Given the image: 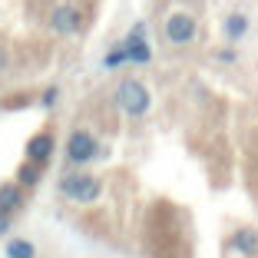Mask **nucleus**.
<instances>
[{
    "label": "nucleus",
    "mask_w": 258,
    "mask_h": 258,
    "mask_svg": "<svg viewBox=\"0 0 258 258\" xmlns=\"http://www.w3.org/2000/svg\"><path fill=\"white\" fill-rule=\"evenodd\" d=\"M4 255L7 258H37V248H33V242H27V238H10Z\"/></svg>",
    "instance_id": "11"
},
{
    "label": "nucleus",
    "mask_w": 258,
    "mask_h": 258,
    "mask_svg": "<svg viewBox=\"0 0 258 258\" xmlns=\"http://www.w3.org/2000/svg\"><path fill=\"white\" fill-rule=\"evenodd\" d=\"M245 30H248V20H245V14H232V17L225 20V33H228L232 40H238Z\"/></svg>",
    "instance_id": "12"
},
{
    "label": "nucleus",
    "mask_w": 258,
    "mask_h": 258,
    "mask_svg": "<svg viewBox=\"0 0 258 258\" xmlns=\"http://www.w3.org/2000/svg\"><path fill=\"white\" fill-rule=\"evenodd\" d=\"M122 63H126V50H122V43H119V46H113V50L106 53L103 67H106V70H116V67H122Z\"/></svg>",
    "instance_id": "13"
},
{
    "label": "nucleus",
    "mask_w": 258,
    "mask_h": 258,
    "mask_svg": "<svg viewBox=\"0 0 258 258\" xmlns=\"http://www.w3.org/2000/svg\"><path fill=\"white\" fill-rule=\"evenodd\" d=\"M53 149H56V139H53V133H37V136H30L27 139V159L30 162H37V166H46V162L53 159Z\"/></svg>",
    "instance_id": "6"
},
{
    "label": "nucleus",
    "mask_w": 258,
    "mask_h": 258,
    "mask_svg": "<svg viewBox=\"0 0 258 258\" xmlns=\"http://www.w3.org/2000/svg\"><path fill=\"white\" fill-rule=\"evenodd\" d=\"M10 228H14V212H7V209H0V235H7Z\"/></svg>",
    "instance_id": "15"
},
{
    "label": "nucleus",
    "mask_w": 258,
    "mask_h": 258,
    "mask_svg": "<svg viewBox=\"0 0 258 258\" xmlns=\"http://www.w3.org/2000/svg\"><path fill=\"white\" fill-rule=\"evenodd\" d=\"M50 30L60 33V37H73V33L83 30V14L73 4H60V7L50 10Z\"/></svg>",
    "instance_id": "4"
},
{
    "label": "nucleus",
    "mask_w": 258,
    "mask_h": 258,
    "mask_svg": "<svg viewBox=\"0 0 258 258\" xmlns=\"http://www.w3.org/2000/svg\"><path fill=\"white\" fill-rule=\"evenodd\" d=\"M122 50H126V63H149L152 60V46H149V37H146L143 23H136L133 33L122 40Z\"/></svg>",
    "instance_id": "5"
},
{
    "label": "nucleus",
    "mask_w": 258,
    "mask_h": 258,
    "mask_svg": "<svg viewBox=\"0 0 258 258\" xmlns=\"http://www.w3.org/2000/svg\"><path fill=\"white\" fill-rule=\"evenodd\" d=\"M40 179H43V166H37V162L23 159L20 166H17V185H23V189H33V185H40Z\"/></svg>",
    "instance_id": "9"
},
{
    "label": "nucleus",
    "mask_w": 258,
    "mask_h": 258,
    "mask_svg": "<svg viewBox=\"0 0 258 258\" xmlns=\"http://www.w3.org/2000/svg\"><path fill=\"white\" fill-rule=\"evenodd\" d=\"M99 152V143L93 133H86V129H73L67 139V159L73 162V166H86V162L96 159Z\"/></svg>",
    "instance_id": "3"
},
{
    "label": "nucleus",
    "mask_w": 258,
    "mask_h": 258,
    "mask_svg": "<svg viewBox=\"0 0 258 258\" xmlns=\"http://www.w3.org/2000/svg\"><path fill=\"white\" fill-rule=\"evenodd\" d=\"M60 192L76 205H90V202L99 199L103 185H99V179H93L90 172H67L60 179Z\"/></svg>",
    "instance_id": "1"
},
{
    "label": "nucleus",
    "mask_w": 258,
    "mask_h": 258,
    "mask_svg": "<svg viewBox=\"0 0 258 258\" xmlns=\"http://www.w3.org/2000/svg\"><path fill=\"white\" fill-rule=\"evenodd\" d=\"M23 205H27V189L17 182H4L0 185V209H7V212H20Z\"/></svg>",
    "instance_id": "8"
},
{
    "label": "nucleus",
    "mask_w": 258,
    "mask_h": 258,
    "mask_svg": "<svg viewBox=\"0 0 258 258\" xmlns=\"http://www.w3.org/2000/svg\"><path fill=\"white\" fill-rule=\"evenodd\" d=\"M56 99H60V90H56V86H50V90H43V96H40V106L53 109V106H56Z\"/></svg>",
    "instance_id": "14"
},
{
    "label": "nucleus",
    "mask_w": 258,
    "mask_h": 258,
    "mask_svg": "<svg viewBox=\"0 0 258 258\" xmlns=\"http://www.w3.org/2000/svg\"><path fill=\"white\" fill-rule=\"evenodd\" d=\"M116 103H119V109L126 116H133V119H139V116L149 113V90H146L139 80H122L119 86H116Z\"/></svg>",
    "instance_id": "2"
},
{
    "label": "nucleus",
    "mask_w": 258,
    "mask_h": 258,
    "mask_svg": "<svg viewBox=\"0 0 258 258\" xmlns=\"http://www.w3.org/2000/svg\"><path fill=\"white\" fill-rule=\"evenodd\" d=\"M192 37H196V20L189 14H172L166 20V40L169 43L182 46V43H192Z\"/></svg>",
    "instance_id": "7"
},
{
    "label": "nucleus",
    "mask_w": 258,
    "mask_h": 258,
    "mask_svg": "<svg viewBox=\"0 0 258 258\" xmlns=\"http://www.w3.org/2000/svg\"><path fill=\"white\" fill-rule=\"evenodd\" d=\"M232 248L242 251V255H255L258 251V232L255 228H238L235 235H232Z\"/></svg>",
    "instance_id": "10"
}]
</instances>
